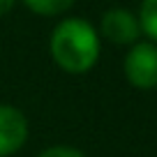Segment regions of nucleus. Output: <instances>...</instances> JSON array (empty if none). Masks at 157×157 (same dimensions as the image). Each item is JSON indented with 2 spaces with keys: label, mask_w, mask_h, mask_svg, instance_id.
Wrapping results in <instances>:
<instances>
[{
  "label": "nucleus",
  "mask_w": 157,
  "mask_h": 157,
  "mask_svg": "<svg viewBox=\"0 0 157 157\" xmlns=\"http://www.w3.org/2000/svg\"><path fill=\"white\" fill-rule=\"evenodd\" d=\"M49 51L53 63L67 74H83L97 65L102 44L99 33L90 21L69 16L53 28L49 39Z\"/></svg>",
  "instance_id": "nucleus-1"
},
{
  "label": "nucleus",
  "mask_w": 157,
  "mask_h": 157,
  "mask_svg": "<svg viewBox=\"0 0 157 157\" xmlns=\"http://www.w3.org/2000/svg\"><path fill=\"white\" fill-rule=\"evenodd\" d=\"M125 78L139 90L157 88V44L155 42H136L129 46L123 63Z\"/></svg>",
  "instance_id": "nucleus-2"
},
{
  "label": "nucleus",
  "mask_w": 157,
  "mask_h": 157,
  "mask_svg": "<svg viewBox=\"0 0 157 157\" xmlns=\"http://www.w3.org/2000/svg\"><path fill=\"white\" fill-rule=\"evenodd\" d=\"M99 35L116 46H132L141 37L139 16L125 7H111L99 19Z\"/></svg>",
  "instance_id": "nucleus-3"
},
{
  "label": "nucleus",
  "mask_w": 157,
  "mask_h": 157,
  "mask_svg": "<svg viewBox=\"0 0 157 157\" xmlns=\"http://www.w3.org/2000/svg\"><path fill=\"white\" fill-rule=\"evenodd\" d=\"M28 141V118L12 104H0V157L19 152Z\"/></svg>",
  "instance_id": "nucleus-4"
},
{
  "label": "nucleus",
  "mask_w": 157,
  "mask_h": 157,
  "mask_svg": "<svg viewBox=\"0 0 157 157\" xmlns=\"http://www.w3.org/2000/svg\"><path fill=\"white\" fill-rule=\"evenodd\" d=\"M76 0H23V5L39 16H60L74 5Z\"/></svg>",
  "instance_id": "nucleus-5"
},
{
  "label": "nucleus",
  "mask_w": 157,
  "mask_h": 157,
  "mask_svg": "<svg viewBox=\"0 0 157 157\" xmlns=\"http://www.w3.org/2000/svg\"><path fill=\"white\" fill-rule=\"evenodd\" d=\"M139 25H141V33L148 35V42L157 44V0H141Z\"/></svg>",
  "instance_id": "nucleus-6"
},
{
  "label": "nucleus",
  "mask_w": 157,
  "mask_h": 157,
  "mask_svg": "<svg viewBox=\"0 0 157 157\" xmlns=\"http://www.w3.org/2000/svg\"><path fill=\"white\" fill-rule=\"evenodd\" d=\"M37 157H86V155L72 146H51L46 150H42Z\"/></svg>",
  "instance_id": "nucleus-7"
},
{
  "label": "nucleus",
  "mask_w": 157,
  "mask_h": 157,
  "mask_svg": "<svg viewBox=\"0 0 157 157\" xmlns=\"http://www.w3.org/2000/svg\"><path fill=\"white\" fill-rule=\"evenodd\" d=\"M14 5H16V0H0V16L10 14L14 10Z\"/></svg>",
  "instance_id": "nucleus-8"
}]
</instances>
